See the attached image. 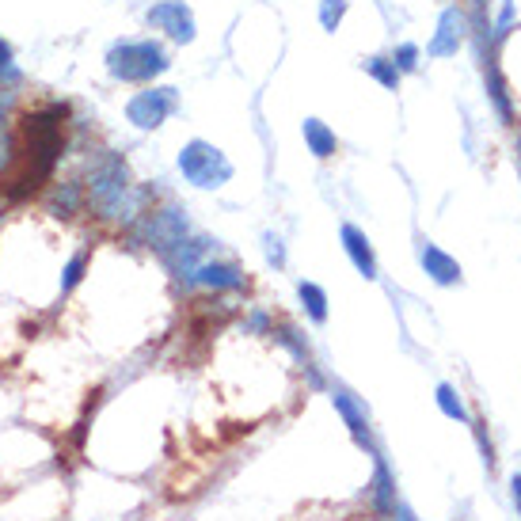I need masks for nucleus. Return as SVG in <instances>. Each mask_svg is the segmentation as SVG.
<instances>
[{
	"label": "nucleus",
	"mask_w": 521,
	"mask_h": 521,
	"mask_svg": "<svg viewBox=\"0 0 521 521\" xmlns=\"http://www.w3.org/2000/svg\"><path fill=\"white\" fill-rule=\"evenodd\" d=\"M69 118H73L69 99H50L42 107H27V111L16 115L20 164L0 179L4 202H31L54 183V172L69 153V134H65Z\"/></svg>",
	"instance_id": "obj_1"
},
{
	"label": "nucleus",
	"mask_w": 521,
	"mask_h": 521,
	"mask_svg": "<svg viewBox=\"0 0 521 521\" xmlns=\"http://www.w3.org/2000/svg\"><path fill=\"white\" fill-rule=\"evenodd\" d=\"M130 191H134V175H130L126 156L115 149H92L88 175H84V210L103 225H126Z\"/></svg>",
	"instance_id": "obj_2"
},
{
	"label": "nucleus",
	"mask_w": 521,
	"mask_h": 521,
	"mask_svg": "<svg viewBox=\"0 0 521 521\" xmlns=\"http://www.w3.org/2000/svg\"><path fill=\"white\" fill-rule=\"evenodd\" d=\"M103 65L118 84H156L172 69V54L160 39H115L103 54Z\"/></svg>",
	"instance_id": "obj_3"
},
{
	"label": "nucleus",
	"mask_w": 521,
	"mask_h": 521,
	"mask_svg": "<svg viewBox=\"0 0 521 521\" xmlns=\"http://www.w3.org/2000/svg\"><path fill=\"white\" fill-rule=\"evenodd\" d=\"M122 236H126V244H134V248H153L156 255H164V251L175 248L179 240L191 236V221H187V210H183V206L160 202V206H149L145 213H137L130 225H122Z\"/></svg>",
	"instance_id": "obj_4"
},
{
	"label": "nucleus",
	"mask_w": 521,
	"mask_h": 521,
	"mask_svg": "<svg viewBox=\"0 0 521 521\" xmlns=\"http://www.w3.org/2000/svg\"><path fill=\"white\" fill-rule=\"evenodd\" d=\"M175 164H179V175L198 187V191H217V187H225L232 179V160L217 145L210 141H202V137H191L179 156H175Z\"/></svg>",
	"instance_id": "obj_5"
},
{
	"label": "nucleus",
	"mask_w": 521,
	"mask_h": 521,
	"mask_svg": "<svg viewBox=\"0 0 521 521\" xmlns=\"http://www.w3.org/2000/svg\"><path fill=\"white\" fill-rule=\"evenodd\" d=\"M175 111H179V88L172 84H145L141 92L126 99V122L141 134L160 130Z\"/></svg>",
	"instance_id": "obj_6"
},
{
	"label": "nucleus",
	"mask_w": 521,
	"mask_h": 521,
	"mask_svg": "<svg viewBox=\"0 0 521 521\" xmlns=\"http://www.w3.org/2000/svg\"><path fill=\"white\" fill-rule=\"evenodd\" d=\"M145 23L175 46H191L198 39V23L187 0H156L153 8H145Z\"/></svg>",
	"instance_id": "obj_7"
},
{
	"label": "nucleus",
	"mask_w": 521,
	"mask_h": 521,
	"mask_svg": "<svg viewBox=\"0 0 521 521\" xmlns=\"http://www.w3.org/2000/svg\"><path fill=\"white\" fill-rule=\"evenodd\" d=\"M183 286H198V290H213V293H236V290H248V274L240 271L236 263L229 259H206L198 263Z\"/></svg>",
	"instance_id": "obj_8"
},
{
	"label": "nucleus",
	"mask_w": 521,
	"mask_h": 521,
	"mask_svg": "<svg viewBox=\"0 0 521 521\" xmlns=\"http://www.w3.org/2000/svg\"><path fill=\"white\" fill-rule=\"evenodd\" d=\"M42 210L58 221H73L84 213V179L69 175V179H54L46 191H42Z\"/></svg>",
	"instance_id": "obj_9"
},
{
	"label": "nucleus",
	"mask_w": 521,
	"mask_h": 521,
	"mask_svg": "<svg viewBox=\"0 0 521 521\" xmlns=\"http://www.w3.org/2000/svg\"><path fill=\"white\" fill-rule=\"evenodd\" d=\"M213 251H217V240H210V236H187V240H179L175 248L164 251L160 263H164L179 282H187V274H191L198 263H206Z\"/></svg>",
	"instance_id": "obj_10"
},
{
	"label": "nucleus",
	"mask_w": 521,
	"mask_h": 521,
	"mask_svg": "<svg viewBox=\"0 0 521 521\" xmlns=\"http://www.w3.org/2000/svg\"><path fill=\"white\" fill-rule=\"evenodd\" d=\"M464 27H468V23H464L461 8H445L442 20H438V31H434V39L426 46V54H430V58H453L464 42Z\"/></svg>",
	"instance_id": "obj_11"
},
{
	"label": "nucleus",
	"mask_w": 521,
	"mask_h": 521,
	"mask_svg": "<svg viewBox=\"0 0 521 521\" xmlns=\"http://www.w3.org/2000/svg\"><path fill=\"white\" fill-rule=\"evenodd\" d=\"M339 240H343V251H347V259L354 263V271L362 274V278H377V251L369 244V236L358 225H343L339 229Z\"/></svg>",
	"instance_id": "obj_12"
},
{
	"label": "nucleus",
	"mask_w": 521,
	"mask_h": 521,
	"mask_svg": "<svg viewBox=\"0 0 521 521\" xmlns=\"http://www.w3.org/2000/svg\"><path fill=\"white\" fill-rule=\"evenodd\" d=\"M331 404H335V411L343 415V423L350 426V434H354V438H358V442H362L369 453H373V445H369V415H366V407L358 404L347 388H331Z\"/></svg>",
	"instance_id": "obj_13"
},
{
	"label": "nucleus",
	"mask_w": 521,
	"mask_h": 521,
	"mask_svg": "<svg viewBox=\"0 0 521 521\" xmlns=\"http://www.w3.org/2000/svg\"><path fill=\"white\" fill-rule=\"evenodd\" d=\"M419 263H423V271L430 274L438 286L461 282V263H457L453 255H445L438 244H423V248H419Z\"/></svg>",
	"instance_id": "obj_14"
},
{
	"label": "nucleus",
	"mask_w": 521,
	"mask_h": 521,
	"mask_svg": "<svg viewBox=\"0 0 521 521\" xmlns=\"http://www.w3.org/2000/svg\"><path fill=\"white\" fill-rule=\"evenodd\" d=\"M301 137H305V149H309L316 160H331V156L339 153V137L331 130L328 122H320V118H305L301 122Z\"/></svg>",
	"instance_id": "obj_15"
},
{
	"label": "nucleus",
	"mask_w": 521,
	"mask_h": 521,
	"mask_svg": "<svg viewBox=\"0 0 521 521\" xmlns=\"http://www.w3.org/2000/svg\"><path fill=\"white\" fill-rule=\"evenodd\" d=\"M373 495H369V502H373V510L377 514H392L396 510V480H392V472H388V464L373 453Z\"/></svg>",
	"instance_id": "obj_16"
},
{
	"label": "nucleus",
	"mask_w": 521,
	"mask_h": 521,
	"mask_svg": "<svg viewBox=\"0 0 521 521\" xmlns=\"http://www.w3.org/2000/svg\"><path fill=\"white\" fill-rule=\"evenodd\" d=\"M84 274H88V251L80 248V251H73L69 259H65V267H61V282H58V297L65 301L69 293L77 290L80 282H84Z\"/></svg>",
	"instance_id": "obj_17"
},
{
	"label": "nucleus",
	"mask_w": 521,
	"mask_h": 521,
	"mask_svg": "<svg viewBox=\"0 0 521 521\" xmlns=\"http://www.w3.org/2000/svg\"><path fill=\"white\" fill-rule=\"evenodd\" d=\"M297 297H301L312 324H328V293L320 290L316 282H297Z\"/></svg>",
	"instance_id": "obj_18"
},
{
	"label": "nucleus",
	"mask_w": 521,
	"mask_h": 521,
	"mask_svg": "<svg viewBox=\"0 0 521 521\" xmlns=\"http://www.w3.org/2000/svg\"><path fill=\"white\" fill-rule=\"evenodd\" d=\"M271 335H274V343H282V347L290 350L301 366H309V362H312V358H309V343H305V335H301L297 328H290V324H274Z\"/></svg>",
	"instance_id": "obj_19"
},
{
	"label": "nucleus",
	"mask_w": 521,
	"mask_h": 521,
	"mask_svg": "<svg viewBox=\"0 0 521 521\" xmlns=\"http://www.w3.org/2000/svg\"><path fill=\"white\" fill-rule=\"evenodd\" d=\"M0 88H23V73L16 65V46L0 35Z\"/></svg>",
	"instance_id": "obj_20"
},
{
	"label": "nucleus",
	"mask_w": 521,
	"mask_h": 521,
	"mask_svg": "<svg viewBox=\"0 0 521 521\" xmlns=\"http://www.w3.org/2000/svg\"><path fill=\"white\" fill-rule=\"evenodd\" d=\"M366 73H369V77H373V80H377L381 88H392V92L400 88V77H404V73L396 69V61L385 58V54H377V58H369V61H366Z\"/></svg>",
	"instance_id": "obj_21"
},
{
	"label": "nucleus",
	"mask_w": 521,
	"mask_h": 521,
	"mask_svg": "<svg viewBox=\"0 0 521 521\" xmlns=\"http://www.w3.org/2000/svg\"><path fill=\"white\" fill-rule=\"evenodd\" d=\"M487 92H491V103H495V111H499L506 122L514 118V111H510V99H506V84H502L499 69H495V61H487Z\"/></svg>",
	"instance_id": "obj_22"
},
{
	"label": "nucleus",
	"mask_w": 521,
	"mask_h": 521,
	"mask_svg": "<svg viewBox=\"0 0 521 521\" xmlns=\"http://www.w3.org/2000/svg\"><path fill=\"white\" fill-rule=\"evenodd\" d=\"M347 8L350 0H320V27L335 35L343 27V20H347Z\"/></svg>",
	"instance_id": "obj_23"
},
{
	"label": "nucleus",
	"mask_w": 521,
	"mask_h": 521,
	"mask_svg": "<svg viewBox=\"0 0 521 521\" xmlns=\"http://www.w3.org/2000/svg\"><path fill=\"white\" fill-rule=\"evenodd\" d=\"M438 407H442L449 419H461V423L468 419V411H464L461 396H457V388L453 385H438Z\"/></svg>",
	"instance_id": "obj_24"
},
{
	"label": "nucleus",
	"mask_w": 521,
	"mask_h": 521,
	"mask_svg": "<svg viewBox=\"0 0 521 521\" xmlns=\"http://www.w3.org/2000/svg\"><path fill=\"white\" fill-rule=\"evenodd\" d=\"M392 61H396L400 73H415V69H419V46H415V42H400V46L392 50Z\"/></svg>",
	"instance_id": "obj_25"
},
{
	"label": "nucleus",
	"mask_w": 521,
	"mask_h": 521,
	"mask_svg": "<svg viewBox=\"0 0 521 521\" xmlns=\"http://www.w3.org/2000/svg\"><path fill=\"white\" fill-rule=\"evenodd\" d=\"M244 328H248V331H274L271 312L255 309V312H251V316H248V320H244Z\"/></svg>",
	"instance_id": "obj_26"
},
{
	"label": "nucleus",
	"mask_w": 521,
	"mask_h": 521,
	"mask_svg": "<svg viewBox=\"0 0 521 521\" xmlns=\"http://www.w3.org/2000/svg\"><path fill=\"white\" fill-rule=\"evenodd\" d=\"M263 244H267V259H271L274 267H286V248H282V240L267 232V240H263Z\"/></svg>",
	"instance_id": "obj_27"
},
{
	"label": "nucleus",
	"mask_w": 521,
	"mask_h": 521,
	"mask_svg": "<svg viewBox=\"0 0 521 521\" xmlns=\"http://www.w3.org/2000/svg\"><path fill=\"white\" fill-rule=\"evenodd\" d=\"M510 16H514V0H502V16H499V31H495V39H502V35H506Z\"/></svg>",
	"instance_id": "obj_28"
},
{
	"label": "nucleus",
	"mask_w": 521,
	"mask_h": 521,
	"mask_svg": "<svg viewBox=\"0 0 521 521\" xmlns=\"http://www.w3.org/2000/svg\"><path fill=\"white\" fill-rule=\"evenodd\" d=\"M392 521H419V518H415L407 506H396V510H392Z\"/></svg>",
	"instance_id": "obj_29"
},
{
	"label": "nucleus",
	"mask_w": 521,
	"mask_h": 521,
	"mask_svg": "<svg viewBox=\"0 0 521 521\" xmlns=\"http://www.w3.org/2000/svg\"><path fill=\"white\" fill-rule=\"evenodd\" d=\"M514 502L521 506V476H514Z\"/></svg>",
	"instance_id": "obj_30"
},
{
	"label": "nucleus",
	"mask_w": 521,
	"mask_h": 521,
	"mask_svg": "<svg viewBox=\"0 0 521 521\" xmlns=\"http://www.w3.org/2000/svg\"><path fill=\"white\" fill-rule=\"evenodd\" d=\"M518 164H521V134H518Z\"/></svg>",
	"instance_id": "obj_31"
}]
</instances>
